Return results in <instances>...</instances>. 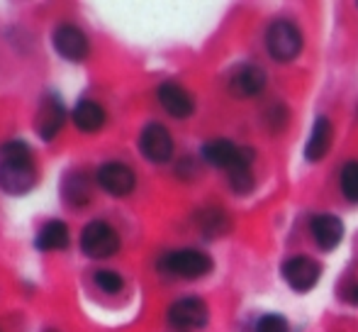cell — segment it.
<instances>
[{"mask_svg": "<svg viewBox=\"0 0 358 332\" xmlns=\"http://www.w3.org/2000/svg\"><path fill=\"white\" fill-rule=\"evenodd\" d=\"M37 184V164L32 149L22 139L0 144V188L10 195H24Z\"/></svg>", "mask_w": 358, "mask_h": 332, "instance_id": "obj_1", "label": "cell"}, {"mask_svg": "<svg viewBox=\"0 0 358 332\" xmlns=\"http://www.w3.org/2000/svg\"><path fill=\"white\" fill-rule=\"evenodd\" d=\"M122 247L117 230L105 220H90L85 228L80 230V249L90 259H108V256L117 254Z\"/></svg>", "mask_w": 358, "mask_h": 332, "instance_id": "obj_2", "label": "cell"}, {"mask_svg": "<svg viewBox=\"0 0 358 332\" xmlns=\"http://www.w3.org/2000/svg\"><path fill=\"white\" fill-rule=\"evenodd\" d=\"M159 269L169 276H178V279H203L213 271V259L200 249H178L169 251L164 259L159 261Z\"/></svg>", "mask_w": 358, "mask_h": 332, "instance_id": "obj_3", "label": "cell"}, {"mask_svg": "<svg viewBox=\"0 0 358 332\" xmlns=\"http://www.w3.org/2000/svg\"><path fill=\"white\" fill-rule=\"evenodd\" d=\"M266 47L275 62H292L302 52V34L290 20H275L266 32Z\"/></svg>", "mask_w": 358, "mask_h": 332, "instance_id": "obj_4", "label": "cell"}, {"mask_svg": "<svg viewBox=\"0 0 358 332\" xmlns=\"http://www.w3.org/2000/svg\"><path fill=\"white\" fill-rule=\"evenodd\" d=\"M210 320L208 305L203 298H195V296H185V298L176 300L169 308V325L178 332H195L203 330Z\"/></svg>", "mask_w": 358, "mask_h": 332, "instance_id": "obj_5", "label": "cell"}, {"mask_svg": "<svg viewBox=\"0 0 358 332\" xmlns=\"http://www.w3.org/2000/svg\"><path fill=\"white\" fill-rule=\"evenodd\" d=\"M98 186L105 193L115 195V198H122L129 195L137 188V174L132 171V166H127L124 162H105L98 166Z\"/></svg>", "mask_w": 358, "mask_h": 332, "instance_id": "obj_6", "label": "cell"}, {"mask_svg": "<svg viewBox=\"0 0 358 332\" xmlns=\"http://www.w3.org/2000/svg\"><path fill=\"white\" fill-rule=\"evenodd\" d=\"M139 149L149 162L166 164L173 157V137L161 123H149L139 134Z\"/></svg>", "mask_w": 358, "mask_h": 332, "instance_id": "obj_7", "label": "cell"}, {"mask_svg": "<svg viewBox=\"0 0 358 332\" xmlns=\"http://www.w3.org/2000/svg\"><path fill=\"white\" fill-rule=\"evenodd\" d=\"M52 42L54 49L59 52V57H64L66 62H83L88 57V37L83 34V29L71 22L59 25L52 34Z\"/></svg>", "mask_w": 358, "mask_h": 332, "instance_id": "obj_8", "label": "cell"}, {"mask_svg": "<svg viewBox=\"0 0 358 332\" xmlns=\"http://www.w3.org/2000/svg\"><path fill=\"white\" fill-rule=\"evenodd\" d=\"M203 157L205 162H210L213 166H220V169H231V166L249 162L254 159V149L251 147H236L229 139H210V142L203 144Z\"/></svg>", "mask_w": 358, "mask_h": 332, "instance_id": "obj_9", "label": "cell"}, {"mask_svg": "<svg viewBox=\"0 0 358 332\" xmlns=\"http://www.w3.org/2000/svg\"><path fill=\"white\" fill-rule=\"evenodd\" d=\"M64 123H66V110H64V103L57 98V95H44L42 103H39L37 110V132L44 142H52L59 132H62Z\"/></svg>", "mask_w": 358, "mask_h": 332, "instance_id": "obj_10", "label": "cell"}, {"mask_svg": "<svg viewBox=\"0 0 358 332\" xmlns=\"http://www.w3.org/2000/svg\"><path fill=\"white\" fill-rule=\"evenodd\" d=\"M156 95H159L161 108H164L166 113L171 115V118L185 120V118H190V115L195 113L193 95H190L188 90L183 88V85L171 83V81L169 83H161L159 90H156Z\"/></svg>", "mask_w": 358, "mask_h": 332, "instance_id": "obj_11", "label": "cell"}, {"mask_svg": "<svg viewBox=\"0 0 358 332\" xmlns=\"http://www.w3.org/2000/svg\"><path fill=\"white\" fill-rule=\"evenodd\" d=\"M320 264L315 259H310V256H292V259H287L283 264V279L295 291H310L320 281Z\"/></svg>", "mask_w": 358, "mask_h": 332, "instance_id": "obj_12", "label": "cell"}, {"mask_svg": "<svg viewBox=\"0 0 358 332\" xmlns=\"http://www.w3.org/2000/svg\"><path fill=\"white\" fill-rule=\"evenodd\" d=\"M266 88V71L254 64H246V67L236 69L234 76L229 81V90L236 98H251V95H259Z\"/></svg>", "mask_w": 358, "mask_h": 332, "instance_id": "obj_13", "label": "cell"}, {"mask_svg": "<svg viewBox=\"0 0 358 332\" xmlns=\"http://www.w3.org/2000/svg\"><path fill=\"white\" fill-rule=\"evenodd\" d=\"M62 195L71 208L83 210L93 200V181L83 171H71L62 184Z\"/></svg>", "mask_w": 358, "mask_h": 332, "instance_id": "obj_14", "label": "cell"}, {"mask_svg": "<svg viewBox=\"0 0 358 332\" xmlns=\"http://www.w3.org/2000/svg\"><path fill=\"white\" fill-rule=\"evenodd\" d=\"M331 139H334V127H331V120L320 115L312 125V134L307 139V147H305V157L310 162H320V159L327 157L331 147Z\"/></svg>", "mask_w": 358, "mask_h": 332, "instance_id": "obj_15", "label": "cell"}, {"mask_svg": "<svg viewBox=\"0 0 358 332\" xmlns=\"http://www.w3.org/2000/svg\"><path fill=\"white\" fill-rule=\"evenodd\" d=\"M312 237L322 249H334L344 237V223L336 215H317L312 218Z\"/></svg>", "mask_w": 358, "mask_h": 332, "instance_id": "obj_16", "label": "cell"}, {"mask_svg": "<svg viewBox=\"0 0 358 332\" xmlns=\"http://www.w3.org/2000/svg\"><path fill=\"white\" fill-rule=\"evenodd\" d=\"M105 120V108L95 100H78L73 105V125L80 132H98Z\"/></svg>", "mask_w": 358, "mask_h": 332, "instance_id": "obj_17", "label": "cell"}, {"mask_svg": "<svg viewBox=\"0 0 358 332\" xmlns=\"http://www.w3.org/2000/svg\"><path fill=\"white\" fill-rule=\"evenodd\" d=\"M69 228L66 223H62V220H49V223L42 225V230H39L37 235V249L42 251H59V249H66L69 247Z\"/></svg>", "mask_w": 358, "mask_h": 332, "instance_id": "obj_18", "label": "cell"}, {"mask_svg": "<svg viewBox=\"0 0 358 332\" xmlns=\"http://www.w3.org/2000/svg\"><path fill=\"white\" fill-rule=\"evenodd\" d=\"M251 162H254V159L227 169V176H229V184H231V188H234V193L246 195L251 188H254V171H251Z\"/></svg>", "mask_w": 358, "mask_h": 332, "instance_id": "obj_19", "label": "cell"}, {"mask_svg": "<svg viewBox=\"0 0 358 332\" xmlns=\"http://www.w3.org/2000/svg\"><path fill=\"white\" fill-rule=\"evenodd\" d=\"M198 225L208 237H217L229 228V220L220 208H205L203 213H198Z\"/></svg>", "mask_w": 358, "mask_h": 332, "instance_id": "obj_20", "label": "cell"}, {"mask_svg": "<svg viewBox=\"0 0 358 332\" xmlns=\"http://www.w3.org/2000/svg\"><path fill=\"white\" fill-rule=\"evenodd\" d=\"M341 193L346 200L358 203V162H349L341 169Z\"/></svg>", "mask_w": 358, "mask_h": 332, "instance_id": "obj_21", "label": "cell"}, {"mask_svg": "<svg viewBox=\"0 0 358 332\" xmlns=\"http://www.w3.org/2000/svg\"><path fill=\"white\" fill-rule=\"evenodd\" d=\"M95 286H98L103 293L115 296V293H120V291H122L124 279L113 269H100V271H95Z\"/></svg>", "mask_w": 358, "mask_h": 332, "instance_id": "obj_22", "label": "cell"}, {"mask_svg": "<svg viewBox=\"0 0 358 332\" xmlns=\"http://www.w3.org/2000/svg\"><path fill=\"white\" fill-rule=\"evenodd\" d=\"M256 332H290V328H287V320L283 315L268 313L256 323Z\"/></svg>", "mask_w": 358, "mask_h": 332, "instance_id": "obj_23", "label": "cell"}, {"mask_svg": "<svg viewBox=\"0 0 358 332\" xmlns=\"http://www.w3.org/2000/svg\"><path fill=\"white\" fill-rule=\"evenodd\" d=\"M354 300L358 303V286H356V291H354Z\"/></svg>", "mask_w": 358, "mask_h": 332, "instance_id": "obj_24", "label": "cell"}, {"mask_svg": "<svg viewBox=\"0 0 358 332\" xmlns=\"http://www.w3.org/2000/svg\"><path fill=\"white\" fill-rule=\"evenodd\" d=\"M44 332H59V330H44Z\"/></svg>", "mask_w": 358, "mask_h": 332, "instance_id": "obj_25", "label": "cell"}]
</instances>
